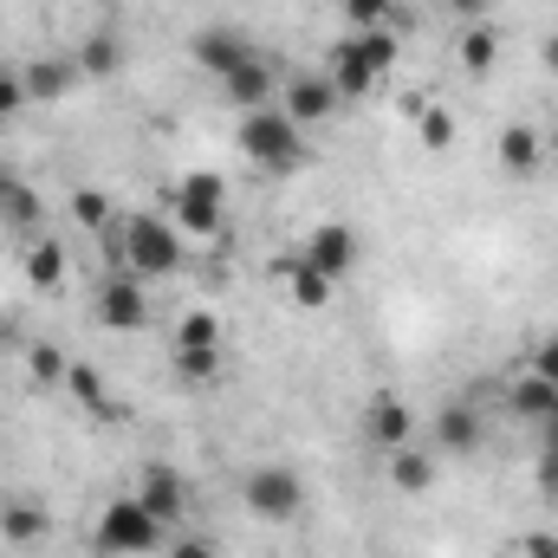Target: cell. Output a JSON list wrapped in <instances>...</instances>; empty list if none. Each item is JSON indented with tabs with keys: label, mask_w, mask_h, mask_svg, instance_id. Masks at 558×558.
<instances>
[{
	"label": "cell",
	"mask_w": 558,
	"mask_h": 558,
	"mask_svg": "<svg viewBox=\"0 0 558 558\" xmlns=\"http://www.w3.org/2000/svg\"><path fill=\"white\" fill-rule=\"evenodd\" d=\"M241 156L260 162L267 175H292V169H305V131H299L279 105L241 111Z\"/></svg>",
	"instance_id": "6da1fadb"
},
{
	"label": "cell",
	"mask_w": 558,
	"mask_h": 558,
	"mask_svg": "<svg viewBox=\"0 0 558 558\" xmlns=\"http://www.w3.org/2000/svg\"><path fill=\"white\" fill-rule=\"evenodd\" d=\"M118 228H124V274H137L143 286L182 274V234H175V221H162V215H118Z\"/></svg>",
	"instance_id": "7a4b0ae2"
},
{
	"label": "cell",
	"mask_w": 558,
	"mask_h": 558,
	"mask_svg": "<svg viewBox=\"0 0 558 558\" xmlns=\"http://www.w3.org/2000/svg\"><path fill=\"white\" fill-rule=\"evenodd\" d=\"M169 221H175V234H195V241H221V228H228V182H221L215 169H189V175L175 182Z\"/></svg>",
	"instance_id": "3957f363"
},
{
	"label": "cell",
	"mask_w": 558,
	"mask_h": 558,
	"mask_svg": "<svg viewBox=\"0 0 558 558\" xmlns=\"http://www.w3.org/2000/svg\"><path fill=\"white\" fill-rule=\"evenodd\" d=\"M162 520L143 507L137 494H124V500H111L105 513H98V533H92V546L105 558H143V553H156L162 546Z\"/></svg>",
	"instance_id": "277c9868"
},
{
	"label": "cell",
	"mask_w": 558,
	"mask_h": 558,
	"mask_svg": "<svg viewBox=\"0 0 558 558\" xmlns=\"http://www.w3.org/2000/svg\"><path fill=\"white\" fill-rule=\"evenodd\" d=\"M241 500H247V513L254 520H267V526H292L299 513H305V481L292 474V468H254L247 481H241Z\"/></svg>",
	"instance_id": "5b68a950"
},
{
	"label": "cell",
	"mask_w": 558,
	"mask_h": 558,
	"mask_svg": "<svg viewBox=\"0 0 558 558\" xmlns=\"http://www.w3.org/2000/svg\"><path fill=\"white\" fill-rule=\"evenodd\" d=\"M98 318L111 325V331H143L149 325V299H143V279L124 274V267H111V274L98 279Z\"/></svg>",
	"instance_id": "8992f818"
},
{
	"label": "cell",
	"mask_w": 558,
	"mask_h": 558,
	"mask_svg": "<svg viewBox=\"0 0 558 558\" xmlns=\"http://www.w3.org/2000/svg\"><path fill=\"white\" fill-rule=\"evenodd\" d=\"M331 105H338V85H331L325 72H292V78L279 85V111H286L299 131H305V124H325Z\"/></svg>",
	"instance_id": "52a82bcc"
},
{
	"label": "cell",
	"mask_w": 558,
	"mask_h": 558,
	"mask_svg": "<svg viewBox=\"0 0 558 558\" xmlns=\"http://www.w3.org/2000/svg\"><path fill=\"white\" fill-rule=\"evenodd\" d=\"M364 441H371L377 454L410 448V441H416V416H410V403H403V397H371V410H364Z\"/></svg>",
	"instance_id": "ba28073f"
},
{
	"label": "cell",
	"mask_w": 558,
	"mask_h": 558,
	"mask_svg": "<svg viewBox=\"0 0 558 558\" xmlns=\"http://www.w3.org/2000/svg\"><path fill=\"white\" fill-rule=\"evenodd\" d=\"M189 52H195V65H202V72H215V78H228L234 65H247V59H254V46H247V33H234L228 20H215V26H202Z\"/></svg>",
	"instance_id": "9c48e42d"
},
{
	"label": "cell",
	"mask_w": 558,
	"mask_h": 558,
	"mask_svg": "<svg viewBox=\"0 0 558 558\" xmlns=\"http://www.w3.org/2000/svg\"><path fill=\"white\" fill-rule=\"evenodd\" d=\"M305 260H312L325 279H344L351 267H357V234H351L344 221H325V228H312V241H305Z\"/></svg>",
	"instance_id": "30bf717a"
},
{
	"label": "cell",
	"mask_w": 558,
	"mask_h": 558,
	"mask_svg": "<svg viewBox=\"0 0 558 558\" xmlns=\"http://www.w3.org/2000/svg\"><path fill=\"white\" fill-rule=\"evenodd\" d=\"M325 78L338 85V98H364V92H377V72H371V59H364V39H357V33L331 46Z\"/></svg>",
	"instance_id": "8fae6325"
},
{
	"label": "cell",
	"mask_w": 558,
	"mask_h": 558,
	"mask_svg": "<svg viewBox=\"0 0 558 558\" xmlns=\"http://www.w3.org/2000/svg\"><path fill=\"white\" fill-rule=\"evenodd\" d=\"M481 435H487V422H481L474 403H448V410H435V454H474Z\"/></svg>",
	"instance_id": "7c38bea8"
},
{
	"label": "cell",
	"mask_w": 558,
	"mask_h": 558,
	"mask_svg": "<svg viewBox=\"0 0 558 558\" xmlns=\"http://www.w3.org/2000/svg\"><path fill=\"white\" fill-rule=\"evenodd\" d=\"M221 92H228V105H241V111H260V105H274V92H279V78H274V65L254 52L247 65H234L228 78H221Z\"/></svg>",
	"instance_id": "4fadbf2b"
},
{
	"label": "cell",
	"mask_w": 558,
	"mask_h": 558,
	"mask_svg": "<svg viewBox=\"0 0 558 558\" xmlns=\"http://www.w3.org/2000/svg\"><path fill=\"white\" fill-rule=\"evenodd\" d=\"M137 500L156 513V520H162V526H175V520H182V507H189V481H182L175 468H143Z\"/></svg>",
	"instance_id": "5bb4252c"
},
{
	"label": "cell",
	"mask_w": 558,
	"mask_h": 558,
	"mask_svg": "<svg viewBox=\"0 0 558 558\" xmlns=\"http://www.w3.org/2000/svg\"><path fill=\"white\" fill-rule=\"evenodd\" d=\"M274 274L286 279V292H292V305H305V312H325L331 305V286L338 279H325L305 254H286V260H274Z\"/></svg>",
	"instance_id": "9a60e30c"
},
{
	"label": "cell",
	"mask_w": 558,
	"mask_h": 558,
	"mask_svg": "<svg viewBox=\"0 0 558 558\" xmlns=\"http://www.w3.org/2000/svg\"><path fill=\"white\" fill-rule=\"evenodd\" d=\"M539 162H546V137H539V124H507V131H500V169H507V175L533 182Z\"/></svg>",
	"instance_id": "2e32d148"
},
{
	"label": "cell",
	"mask_w": 558,
	"mask_h": 558,
	"mask_svg": "<svg viewBox=\"0 0 558 558\" xmlns=\"http://www.w3.org/2000/svg\"><path fill=\"white\" fill-rule=\"evenodd\" d=\"M20 78H26V105L33 98H65L78 85V59H33V65H20Z\"/></svg>",
	"instance_id": "e0dca14e"
},
{
	"label": "cell",
	"mask_w": 558,
	"mask_h": 558,
	"mask_svg": "<svg viewBox=\"0 0 558 558\" xmlns=\"http://www.w3.org/2000/svg\"><path fill=\"white\" fill-rule=\"evenodd\" d=\"M0 533H7L13 546H39V539L52 533V520H46L39 500H0Z\"/></svg>",
	"instance_id": "ac0fdd59"
},
{
	"label": "cell",
	"mask_w": 558,
	"mask_h": 558,
	"mask_svg": "<svg viewBox=\"0 0 558 558\" xmlns=\"http://www.w3.org/2000/svg\"><path fill=\"white\" fill-rule=\"evenodd\" d=\"M20 279H26L33 292H52V286L65 279V247H59V241H33V247L20 254Z\"/></svg>",
	"instance_id": "d6986e66"
},
{
	"label": "cell",
	"mask_w": 558,
	"mask_h": 558,
	"mask_svg": "<svg viewBox=\"0 0 558 558\" xmlns=\"http://www.w3.org/2000/svg\"><path fill=\"white\" fill-rule=\"evenodd\" d=\"M111 72H124V39L118 33H92L78 46V78H111Z\"/></svg>",
	"instance_id": "ffe728a7"
},
{
	"label": "cell",
	"mask_w": 558,
	"mask_h": 558,
	"mask_svg": "<svg viewBox=\"0 0 558 558\" xmlns=\"http://www.w3.org/2000/svg\"><path fill=\"white\" fill-rule=\"evenodd\" d=\"M513 416H520V422H533V428H539L546 416H558V390L546 384V377H533V371H526V377L513 384Z\"/></svg>",
	"instance_id": "44dd1931"
},
{
	"label": "cell",
	"mask_w": 558,
	"mask_h": 558,
	"mask_svg": "<svg viewBox=\"0 0 558 558\" xmlns=\"http://www.w3.org/2000/svg\"><path fill=\"white\" fill-rule=\"evenodd\" d=\"M461 65H468L474 78H487V72L500 65V33H494L487 20H474V26L461 33Z\"/></svg>",
	"instance_id": "7402d4cb"
},
{
	"label": "cell",
	"mask_w": 558,
	"mask_h": 558,
	"mask_svg": "<svg viewBox=\"0 0 558 558\" xmlns=\"http://www.w3.org/2000/svg\"><path fill=\"white\" fill-rule=\"evenodd\" d=\"M65 384H72V397H78L85 410H98V416H124V403H111V397H105L98 364H65Z\"/></svg>",
	"instance_id": "603a6c76"
},
{
	"label": "cell",
	"mask_w": 558,
	"mask_h": 558,
	"mask_svg": "<svg viewBox=\"0 0 558 558\" xmlns=\"http://www.w3.org/2000/svg\"><path fill=\"white\" fill-rule=\"evenodd\" d=\"M390 481H397L403 494H428V487H435V454H422V448H397V454H390Z\"/></svg>",
	"instance_id": "cb8c5ba5"
},
{
	"label": "cell",
	"mask_w": 558,
	"mask_h": 558,
	"mask_svg": "<svg viewBox=\"0 0 558 558\" xmlns=\"http://www.w3.org/2000/svg\"><path fill=\"white\" fill-rule=\"evenodd\" d=\"M175 351H221V318L215 312H189L175 325Z\"/></svg>",
	"instance_id": "d4e9b609"
},
{
	"label": "cell",
	"mask_w": 558,
	"mask_h": 558,
	"mask_svg": "<svg viewBox=\"0 0 558 558\" xmlns=\"http://www.w3.org/2000/svg\"><path fill=\"white\" fill-rule=\"evenodd\" d=\"M169 364H175V377H182L189 390H208V384L221 377V351H175Z\"/></svg>",
	"instance_id": "484cf974"
},
{
	"label": "cell",
	"mask_w": 558,
	"mask_h": 558,
	"mask_svg": "<svg viewBox=\"0 0 558 558\" xmlns=\"http://www.w3.org/2000/svg\"><path fill=\"white\" fill-rule=\"evenodd\" d=\"M0 215H7L13 228H39V195H33L26 182L7 175V182H0Z\"/></svg>",
	"instance_id": "4316f807"
},
{
	"label": "cell",
	"mask_w": 558,
	"mask_h": 558,
	"mask_svg": "<svg viewBox=\"0 0 558 558\" xmlns=\"http://www.w3.org/2000/svg\"><path fill=\"white\" fill-rule=\"evenodd\" d=\"M26 364H33V384H65V357H59L52 344H33Z\"/></svg>",
	"instance_id": "83f0119b"
},
{
	"label": "cell",
	"mask_w": 558,
	"mask_h": 558,
	"mask_svg": "<svg viewBox=\"0 0 558 558\" xmlns=\"http://www.w3.org/2000/svg\"><path fill=\"white\" fill-rule=\"evenodd\" d=\"M422 149H448V143H454V118H448V111H441V105H435V111H422Z\"/></svg>",
	"instance_id": "f1b7e54d"
},
{
	"label": "cell",
	"mask_w": 558,
	"mask_h": 558,
	"mask_svg": "<svg viewBox=\"0 0 558 558\" xmlns=\"http://www.w3.org/2000/svg\"><path fill=\"white\" fill-rule=\"evenodd\" d=\"M344 13H351L357 33H364V26H384V20L397 13V0H344Z\"/></svg>",
	"instance_id": "f546056e"
},
{
	"label": "cell",
	"mask_w": 558,
	"mask_h": 558,
	"mask_svg": "<svg viewBox=\"0 0 558 558\" xmlns=\"http://www.w3.org/2000/svg\"><path fill=\"white\" fill-rule=\"evenodd\" d=\"M26 105V78H20V65H0V118H13Z\"/></svg>",
	"instance_id": "4dcf8cb0"
},
{
	"label": "cell",
	"mask_w": 558,
	"mask_h": 558,
	"mask_svg": "<svg viewBox=\"0 0 558 558\" xmlns=\"http://www.w3.org/2000/svg\"><path fill=\"white\" fill-rule=\"evenodd\" d=\"M533 377H546L558 390V331H546V338L533 344Z\"/></svg>",
	"instance_id": "1f68e13d"
},
{
	"label": "cell",
	"mask_w": 558,
	"mask_h": 558,
	"mask_svg": "<svg viewBox=\"0 0 558 558\" xmlns=\"http://www.w3.org/2000/svg\"><path fill=\"white\" fill-rule=\"evenodd\" d=\"M72 208H78V221H85V228H111V221H118V215H111V202H105V195H92V189H85Z\"/></svg>",
	"instance_id": "d6a6232c"
},
{
	"label": "cell",
	"mask_w": 558,
	"mask_h": 558,
	"mask_svg": "<svg viewBox=\"0 0 558 558\" xmlns=\"http://www.w3.org/2000/svg\"><path fill=\"white\" fill-rule=\"evenodd\" d=\"M533 481H539V494H546V500H558V448H539Z\"/></svg>",
	"instance_id": "836d02e7"
},
{
	"label": "cell",
	"mask_w": 558,
	"mask_h": 558,
	"mask_svg": "<svg viewBox=\"0 0 558 558\" xmlns=\"http://www.w3.org/2000/svg\"><path fill=\"white\" fill-rule=\"evenodd\" d=\"M162 558H215V539H202V533H182V539H175Z\"/></svg>",
	"instance_id": "e575fe53"
},
{
	"label": "cell",
	"mask_w": 558,
	"mask_h": 558,
	"mask_svg": "<svg viewBox=\"0 0 558 558\" xmlns=\"http://www.w3.org/2000/svg\"><path fill=\"white\" fill-rule=\"evenodd\" d=\"M526 558H558V539L553 533H533V539H526Z\"/></svg>",
	"instance_id": "d590c367"
},
{
	"label": "cell",
	"mask_w": 558,
	"mask_h": 558,
	"mask_svg": "<svg viewBox=\"0 0 558 558\" xmlns=\"http://www.w3.org/2000/svg\"><path fill=\"white\" fill-rule=\"evenodd\" d=\"M448 7H454V13H461V20H468V26H474V20H481V13H487V7H494V0H448Z\"/></svg>",
	"instance_id": "8d00e7d4"
},
{
	"label": "cell",
	"mask_w": 558,
	"mask_h": 558,
	"mask_svg": "<svg viewBox=\"0 0 558 558\" xmlns=\"http://www.w3.org/2000/svg\"><path fill=\"white\" fill-rule=\"evenodd\" d=\"M539 448H558V416L539 422Z\"/></svg>",
	"instance_id": "74e56055"
},
{
	"label": "cell",
	"mask_w": 558,
	"mask_h": 558,
	"mask_svg": "<svg viewBox=\"0 0 558 558\" xmlns=\"http://www.w3.org/2000/svg\"><path fill=\"white\" fill-rule=\"evenodd\" d=\"M539 59H546V72H558V33L546 39V46H539Z\"/></svg>",
	"instance_id": "f35d334b"
},
{
	"label": "cell",
	"mask_w": 558,
	"mask_h": 558,
	"mask_svg": "<svg viewBox=\"0 0 558 558\" xmlns=\"http://www.w3.org/2000/svg\"><path fill=\"white\" fill-rule=\"evenodd\" d=\"M546 149H553V156H558V124H553V143H546Z\"/></svg>",
	"instance_id": "ab89813d"
},
{
	"label": "cell",
	"mask_w": 558,
	"mask_h": 558,
	"mask_svg": "<svg viewBox=\"0 0 558 558\" xmlns=\"http://www.w3.org/2000/svg\"><path fill=\"white\" fill-rule=\"evenodd\" d=\"M0 182H7V175H0Z\"/></svg>",
	"instance_id": "60d3db41"
}]
</instances>
